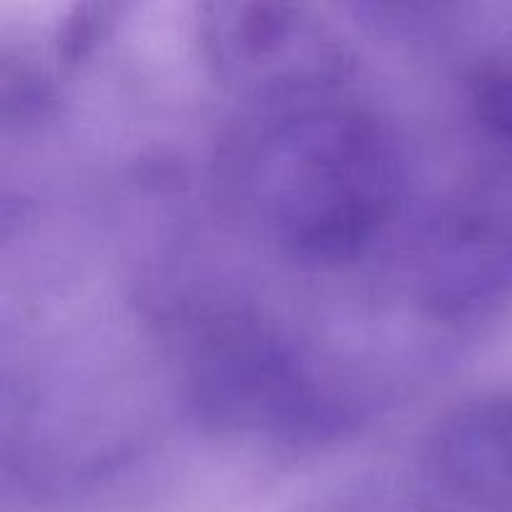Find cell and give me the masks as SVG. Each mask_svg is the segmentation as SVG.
Listing matches in <instances>:
<instances>
[{
	"mask_svg": "<svg viewBox=\"0 0 512 512\" xmlns=\"http://www.w3.org/2000/svg\"><path fill=\"white\" fill-rule=\"evenodd\" d=\"M220 175L245 225L275 253L310 268L358 260L405 193L393 130L333 95L253 110L225 143Z\"/></svg>",
	"mask_w": 512,
	"mask_h": 512,
	"instance_id": "obj_1",
	"label": "cell"
},
{
	"mask_svg": "<svg viewBox=\"0 0 512 512\" xmlns=\"http://www.w3.org/2000/svg\"><path fill=\"white\" fill-rule=\"evenodd\" d=\"M185 390L223 433L310 440L345 423V408L278 330L243 313L203 320L185 348Z\"/></svg>",
	"mask_w": 512,
	"mask_h": 512,
	"instance_id": "obj_2",
	"label": "cell"
},
{
	"mask_svg": "<svg viewBox=\"0 0 512 512\" xmlns=\"http://www.w3.org/2000/svg\"><path fill=\"white\" fill-rule=\"evenodd\" d=\"M193 23L208 73L255 110L330 98L353 73L348 40L310 8L203 3Z\"/></svg>",
	"mask_w": 512,
	"mask_h": 512,
	"instance_id": "obj_3",
	"label": "cell"
},
{
	"mask_svg": "<svg viewBox=\"0 0 512 512\" xmlns=\"http://www.w3.org/2000/svg\"><path fill=\"white\" fill-rule=\"evenodd\" d=\"M470 105L480 130L512 150V63L485 70L475 80Z\"/></svg>",
	"mask_w": 512,
	"mask_h": 512,
	"instance_id": "obj_6",
	"label": "cell"
},
{
	"mask_svg": "<svg viewBox=\"0 0 512 512\" xmlns=\"http://www.w3.org/2000/svg\"><path fill=\"white\" fill-rule=\"evenodd\" d=\"M413 283L440 318H478L512 298V208L468 198L450 205L418 240Z\"/></svg>",
	"mask_w": 512,
	"mask_h": 512,
	"instance_id": "obj_4",
	"label": "cell"
},
{
	"mask_svg": "<svg viewBox=\"0 0 512 512\" xmlns=\"http://www.w3.org/2000/svg\"><path fill=\"white\" fill-rule=\"evenodd\" d=\"M435 478L468 503L512 512V390L450 408L425 445Z\"/></svg>",
	"mask_w": 512,
	"mask_h": 512,
	"instance_id": "obj_5",
	"label": "cell"
},
{
	"mask_svg": "<svg viewBox=\"0 0 512 512\" xmlns=\"http://www.w3.org/2000/svg\"><path fill=\"white\" fill-rule=\"evenodd\" d=\"M113 8L105 5H90V8H75V13L65 20L60 30L58 50L65 60H78L98 43L113 20Z\"/></svg>",
	"mask_w": 512,
	"mask_h": 512,
	"instance_id": "obj_7",
	"label": "cell"
}]
</instances>
